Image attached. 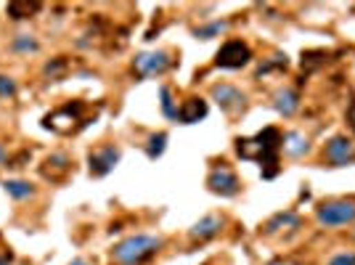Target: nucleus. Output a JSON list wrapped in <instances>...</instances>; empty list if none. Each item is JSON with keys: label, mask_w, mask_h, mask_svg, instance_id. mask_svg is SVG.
Segmentation results:
<instances>
[{"label": "nucleus", "mask_w": 355, "mask_h": 265, "mask_svg": "<svg viewBox=\"0 0 355 265\" xmlns=\"http://www.w3.org/2000/svg\"><path fill=\"white\" fill-rule=\"evenodd\" d=\"M11 50H14V53H21V56H30V53H37V50H40V43H37V37H32V35H17V37L11 40Z\"/></svg>", "instance_id": "obj_20"}, {"label": "nucleus", "mask_w": 355, "mask_h": 265, "mask_svg": "<svg viewBox=\"0 0 355 265\" xmlns=\"http://www.w3.org/2000/svg\"><path fill=\"white\" fill-rule=\"evenodd\" d=\"M69 265H90V263H88V260H83V257H77V260H72Z\"/></svg>", "instance_id": "obj_30"}, {"label": "nucleus", "mask_w": 355, "mask_h": 265, "mask_svg": "<svg viewBox=\"0 0 355 265\" xmlns=\"http://www.w3.org/2000/svg\"><path fill=\"white\" fill-rule=\"evenodd\" d=\"M326 159L332 167H347L355 162V144L347 135H334L326 144Z\"/></svg>", "instance_id": "obj_10"}, {"label": "nucleus", "mask_w": 355, "mask_h": 265, "mask_svg": "<svg viewBox=\"0 0 355 265\" xmlns=\"http://www.w3.org/2000/svg\"><path fill=\"white\" fill-rule=\"evenodd\" d=\"M300 226H303L300 215H297L294 210H284V213H276V215L263 226V233H265V236H276V233L287 231V228H300Z\"/></svg>", "instance_id": "obj_12"}, {"label": "nucleus", "mask_w": 355, "mask_h": 265, "mask_svg": "<svg viewBox=\"0 0 355 265\" xmlns=\"http://www.w3.org/2000/svg\"><path fill=\"white\" fill-rule=\"evenodd\" d=\"M40 8H43V3H30V0H14V3H8L6 6V14L11 19H32L34 14H40Z\"/></svg>", "instance_id": "obj_18"}, {"label": "nucleus", "mask_w": 355, "mask_h": 265, "mask_svg": "<svg viewBox=\"0 0 355 265\" xmlns=\"http://www.w3.org/2000/svg\"><path fill=\"white\" fill-rule=\"evenodd\" d=\"M207 188L212 194H220V197H236L239 191H241V181H239V175L225 162H220V165H215L210 170Z\"/></svg>", "instance_id": "obj_6"}, {"label": "nucleus", "mask_w": 355, "mask_h": 265, "mask_svg": "<svg viewBox=\"0 0 355 265\" xmlns=\"http://www.w3.org/2000/svg\"><path fill=\"white\" fill-rule=\"evenodd\" d=\"M252 61V48L241 40V37H231L225 40L220 50L215 53V64L220 69H244V66Z\"/></svg>", "instance_id": "obj_4"}, {"label": "nucleus", "mask_w": 355, "mask_h": 265, "mask_svg": "<svg viewBox=\"0 0 355 265\" xmlns=\"http://www.w3.org/2000/svg\"><path fill=\"white\" fill-rule=\"evenodd\" d=\"M6 159H8V151H6V146L0 144V167L6 165Z\"/></svg>", "instance_id": "obj_29"}, {"label": "nucleus", "mask_w": 355, "mask_h": 265, "mask_svg": "<svg viewBox=\"0 0 355 265\" xmlns=\"http://www.w3.org/2000/svg\"><path fill=\"white\" fill-rule=\"evenodd\" d=\"M316 220L323 228H345L355 223V199H329L316 207Z\"/></svg>", "instance_id": "obj_3"}, {"label": "nucleus", "mask_w": 355, "mask_h": 265, "mask_svg": "<svg viewBox=\"0 0 355 265\" xmlns=\"http://www.w3.org/2000/svg\"><path fill=\"white\" fill-rule=\"evenodd\" d=\"M284 149V135L278 128H263L252 138H236V154L241 159H252L263 167V178L271 181L278 175V154Z\"/></svg>", "instance_id": "obj_1"}, {"label": "nucleus", "mask_w": 355, "mask_h": 265, "mask_svg": "<svg viewBox=\"0 0 355 265\" xmlns=\"http://www.w3.org/2000/svg\"><path fill=\"white\" fill-rule=\"evenodd\" d=\"M3 191L11 199H17V202H27V199H32L34 194H37V188H34L32 183L21 181V178H8V181H3Z\"/></svg>", "instance_id": "obj_15"}, {"label": "nucleus", "mask_w": 355, "mask_h": 265, "mask_svg": "<svg viewBox=\"0 0 355 265\" xmlns=\"http://www.w3.org/2000/svg\"><path fill=\"white\" fill-rule=\"evenodd\" d=\"M159 96H162V115L168 117V119H178V106L172 101V90H170L168 85H162Z\"/></svg>", "instance_id": "obj_22"}, {"label": "nucleus", "mask_w": 355, "mask_h": 265, "mask_svg": "<svg viewBox=\"0 0 355 265\" xmlns=\"http://www.w3.org/2000/svg\"><path fill=\"white\" fill-rule=\"evenodd\" d=\"M212 101H218V106L228 115H239L247 106V96L239 90L236 85L228 83L212 85Z\"/></svg>", "instance_id": "obj_9"}, {"label": "nucleus", "mask_w": 355, "mask_h": 265, "mask_svg": "<svg viewBox=\"0 0 355 265\" xmlns=\"http://www.w3.org/2000/svg\"><path fill=\"white\" fill-rule=\"evenodd\" d=\"M165 239L156 233H133L112 249V260L119 265H143L162 249Z\"/></svg>", "instance_id": "obj_2"}, {"label": "nucleus", "mask_w": 355, "mask_h": 265, "mask_svg": "<svg viewBox=\"0 0 355 265\" xmlns=\"http://www.w3.org/2000/svg\"><path fill=\"white\" fill-rule=\"evenodd\" d=\"M14 263V255H11V252H3V255H0V265H11Z\"/></svg>", "instance_id": "obj_27"}, {"label": "nucleus", "mask_w": 355, "mask_h": 265, "mask_svg": "<svg viewBox=\"0 0 355 265\" xmlns=\"http://www.w3.org/2000/svg\"><path fill=\"white\" fill-rule=\"evenodd\" d=\"M210 112V106H207V101L204 99H186L181 104V109H178V122H183V125H194V122H199L204 119Z\"/></svg>", "instance_id": "obj_13"}, {"label": "nucleus", "mask_w": 355, "mask_h": 265, "mask_svg": "<svg viewBox=\"0 0 355 265\" xmlns=\"http://www.w3.org/2000/svg\"><path fill=\"white\" fill-rule=\"evenodd\" d=\"M69 165H72V162H69L67 154L56 151V154H51V157H45V162H43V175H45V178H51V181H56L59 175H67Z\"/></svg>", "instance_id": "obj_16"}, {"label": "nucleus", "mask_w": 355, "mask_h": 265, "mask_svg": "<svg viewBox=\"0 0 355 265\" xmlns=\"http://www.w3.org/2000/svg\"><path fill=\"white\" fill-rule=\"evenodd\" d=\"M284 151H287L289 157H305L307 151H310V141H307V135L300 130H292L284 135Z\"/></svg>", "instance_id": "obj_17"}, {"label": "nucleus", "mask_w": 355, "mask_h": 265, "mask_svg": "<svg viewBox=\"0 0 355 265\" xmlns=\"http://www.w3.org/2000/svg\"><path fill=\"white\" fill-rule=\"evenodd\" d=\"M45 77H51V80H56V77H61L64 72H67V59L64 56H59V59H53V61H48L45 64Z\"/></svg>", "instance_id": "obj_23"}, {"label": "nucleus", "mask_w": 355, "mask_h": 265, "mask_svg": "<svg viewBox=\"0 0 355 265\" xmlns=\"http://www.w3.org/2000/svg\"><path fill=\"white\" fill-rule=\"evenodd\" d=\"M287 56H273L271 61H265V66H260V72H257V75H260V77H263V75H265V72H271V69H276V66H281V69H287Z\"/></svg>", "instance_id": "obj_25"}, {"label": "nucleus", "mask_w": 355, "mask_h": 265, "mask_svg": "<svg viewBox=\"0 0 355 265\" xmlns=\"http://www.w3.org/2000/svg\"><path fill=\"white\" fill-rule=\"evenodd\" d=\"M273 109H276L278 115L292 117L300 109V93H297L294 88H278V90L273 93Z\"/></svg>", "instance_id": "obj_14"}, {"label": "nucleus", "mask_w": 355, "mask_h": 265, "mask_svg": "<svg viewBox=\"0 0 355 265\" xmlns=\"http://www.w3.org/2000/svg\"><path fill=\"white\" fill-rule=\"evenodd\" d=\"M347 122L353 125V130H355V101L350 104V109H347Z\"/></svg>", "instance_id": "obj_28"}, {"label": "nucleus", "mask_w": 355, "mask_h": 265, "mask_svg": "<svg viewBox=\"0 0 355 265\" xmlns=\"http://www.w3.org/2000/svg\"><path fill=\"white\" fill-rule=\"evenodd\" d=\"M83 109H85L83 101H67L59 109H53L51 115L43 117V128L53 132H69L74 128V122L83 117Z\"/></svg>", "instance_id": "obj_5"}, {"label": "nucleus", "mask_w": 355, "mask_h": 265, "mask_svg": "<svg viewBox=\"0 0 355 265\" xmlns=\"http://www.w3.org/2000/svg\"><path fill=\"white\" fill-rule=\"evenodd\" d=\"M329 265H355V252H342V255H334Z\"/></svg>", "instance_id": "obj_26"}, {"label": "nucleus", "mask_w": 355, "mask_h": 265, "mask_svg": "<svg viewBox=\"0 0 355 265\" xmlns=\"http://www.w3.org/2000/svg\"><path fill=\"white\" fill-rule=\"evenodd\" d=\"M168 149V132H152L146 138V157L149 159H159Z\"/></svg>", "instance_id": "obj_19"}, {"label": "nucleus", "mask_w": 355, "mask_h": 265, "mask_svg": "<svg viewBox=\"0 0 355 265\" xmlns=\"http://www.w3.org/2000/svg\"><path fill=\"white\" fill-rule=\"evenodd\" d=\"M225 27H228L225 21H210V24H204V27H196V30H194V37H199V40H212V37H218Z\"/></svg>", "instance_id": "obj_21"}, {"label": "nucleus", "mask_w": 355, "mask_h": 265, "mask_svg": "<svg viewBox=\"0 0 355 265\" xmlns=\"http://www.w3.org/2000/svg\"><path fill=\"white\" fill-rule=\"evenodd\" d=\"M17 80L8 75H0V99H14L17 96Z\"/></svg>", "instance_id": "obj_24"}, {"label": "nucleus", "mask_w": 355, "mask_h": 265, "mask_svg": "<svg viewBox=\"0 0 355 265\" xmlns=\"http://www.w3.org/2000/svg\"><path fill=\"white\" fill-rule=\"evenodd\" d=\"M119 159H122V151L114 144H106V146H99L88 154V170L93 178H103L119 165Z\"/></svg>", "instance_id": "obj_8"}, {"label": "nucleus", "mask_w": 355, "mask_h": 265, "mask_svg": "<svg viewBox=\"0 0 355 265\" xmlns=\"http://www.w3.org/2000/svg\"><path fill=\"white\" fill-rule=\"evenodd\" d=\"M170 66H172V59H170L168 50H143V53H138L136 61H133V69H136L138 77L165 75Z\"/></svg>", "instance_id": "obj_7"}, {"label": "nucleus", "mask_w": 355, "mask_h": 265, "mask_svg": "<svg viewBox=\"0 0 355 265\" xmlns=\"http://www.w3.org/2000/svg\"><path fill=\"white\" fill-rule=\"evenodd\" d=\"M220 231H223V217L204 215L202 220H196V223L188 228V236H191V242H207V239L218 236Z\"/></svg>", "instance_id": "obj_11"}]
</instances>
